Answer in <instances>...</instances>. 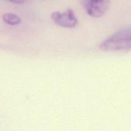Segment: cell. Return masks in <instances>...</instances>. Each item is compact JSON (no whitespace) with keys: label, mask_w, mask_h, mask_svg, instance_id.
I'll list each match as a JSON object with an SVG mask.
<instances>
[{"label":"cell","mask_w":131,"mask_h":131,"mask_svg":"<svg viewBox=\"0 0 131 131\" xmlns=\"http://www.w3.org/2000/svg\"><path fill=\"white\" fill-rule=\"evenodd\" d=\"M101 51L117 52L131 50V26L114 33L99 45Z\"/></svg>","instance_id":"1"},{"label":"cell","mask_w":131,"mask_h":131,"mask_svg":"<svg viewBox=\"0 0 131 131\" xmlns=\"http://www.w3.org/2000/svg\"><path fill=\"white\" fill-rule=\"evenodd\" d=\"M51 19L56 25L63 28H72L78 25V19L72 9L63 12L56 11L51 14Z\"/></svg>","instance_id":"2"},{"label":"cell","mask_w":131,"mask_h":131,"mask_svg":"<svg viewBox=\"0 0 131 131\" xmlns=\"http://www.w3.org/2000/svg\"><path fill=\"white\" fill-rule=\"evenodd\" d=\"M110 0H86L84 8L86 13L93 17L103 16L110 8Z\"/></svg>","instance_id":"3"},{"label":"cell","mask_w":131,"mask_h":131,"mask_svg":"<svg viewBox=\"0 0 131 131\" xmlns=\"http://www.w3.org/2000/svg\"><path fill=\"white\" fill-rule=\"evenodd\" d=\"M2 19L5 23L10 26L18 25L22 22L21 18L12 13H6L2 15Z\"/></svg>","instance_id":"4"},{"label":"cell","mask_w":131,"mask_h":131,"mask_svg":"<svg viewBox=\"0 0 131 131\" xmlns=\"http://www.w3.org/2000/svg\"><path fill=\"white\" fill-rule=\"evenodd\" d=\"M7 1L12 3L17 4V5H21L24 3L25 0H7Z\"/></svg>","instance_id":"5"}]
</instances>
